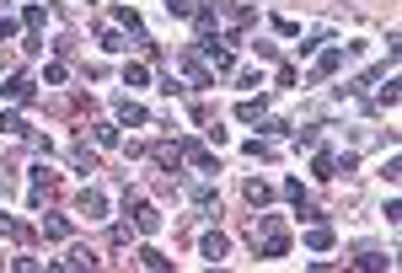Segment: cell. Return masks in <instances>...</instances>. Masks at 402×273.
<instances>
[{
	"instance_id": "cell-28",
	"label": "cell",
	"mask_w": 402,
	"mask_h": 273,
	"mask_svg": "<svg viewBox=\"0 0 402 273\" xmlns=\"http://www.w3.org/2000/svg\"><path fill=\"white\" fill-rule=\"evenodd\" d=\"M6 38H17V21H11V17H0V43H6Z\"/></svg>"
},
{
	"instance_id": "cell-6",
	"label": "cell",
	"mask_w": 402,
	"mask_h": 273,
	"mask_svg": "<svg viewBox=\"0 0 402 273\" xmlns=\"http://www.w3.org/2000/svg\"><path fill=\"white\" fill-rule=\"evenodd\" d=\"M129 204H134V225H140L145 236H156L161 231V214L150 209V204H140V198H129Z\"/></svg>"
},
{
	"instance_id": "cell-8",
	"label": "cell",
	"mask_w": 402,
	"mask_h": 273,
	"mask_svg": "<svg viewBox=\"0 0 402 273\" xmlns=\"http://www.w3.org/2000/svg\"><path fill=\"white\" fill-rule=\"evenodd\" d=\"M263 113H268V102H263V97H247V102L236 107V118H241V124H258Z\"/></svg>"
},
{
	"instance_id": "cell-2",
	"label": "cell",
	"mask_w": 402,
	"mask_h": 273,
	"mask_svg": "<svg viewBox=\"0 0 402 273\" xmlns=\"http://www.w3.org/2000/svg\"><path fill=\"white\" fill-rule=\"evenodd\" d=\"M193 54H199L209 70H220V75H231V70H236V54H231V48H215V38H199V48H193Z\"/></svg>"
},
{
	"instance_id": "cell-14",
	"label": "cell",
	"mask_w": 402,
	"mask_h": 273,
	"mask_svg": "<svg viewBox=\"0 0 402 273\" xmlns=\"http://www.w3.org/2000/svg\"><path fill=\"white\" fill-rule=\"evenodd\" d=\"M306 247H311V252H327V247H333V231H327V225L306 231Z\"/></svg>"
},
{
	"instance_id": "cell-19",
	"label": "cell",
	"mask_w": 402,
	"mask_h": 273,
	"mask_svg": "<svg viewBox=\"0 0 402 273\" xmlns=\"http://www.w3.org/2000/svg\"><path fill=\"white\" fill-rule=\"evenodd\" d=\"M70 161H76V171H97V156H91L86 145H76V156H70Z\"/></svg>"
},
{
	"instance_id": "cell-29",
	"label": "cell",
	"mask_w": 402,
	"mask_h": 273,
	"mask_svg": "<svg viewBox=\"0 0 402 273\" xmlns=\"http://www.w3.org/2000/svg\"><path fill=\"white\" fill-rule=\"evenodd\" d=\"M0 236H21V225H17V220H6V214H0Z\"/></svg>"
},
{
	"instance_id": "cell-12",
	"label": "cell",
	"mask_w": 402,
	"mask_h": 273,
	"mask_svg": "<svg viewBox=\"0 0 402 273\" xmlns=\"http://www.w3.org/2000/svg\"><path fill=\"white\" fill-rule=\"evenodd\" d=\"M156 161H161V167H172V171H177L182 161H188V156H182V145H156Z\"/></svg>"
},
{
	"instance_id": "cell-21",
	"label": "cell",
	"mask_w": 402,
	"mask_h": 273,
	"mask_svg": "<svg viewBox=\"0 0 402 273\" xmlns=\"http://www.w3.org/2000/svg\"><path fill=\"white\" fill-rule=\"evenodd\" d=\"M0 129H6V134H27V118H21V113H6V118H0Z\"/></svg>"
},
{
	"instance_id": "cell-16",
	"label": "cell",
	"mask_w": 402,
	"mask_h": 273,
	"mask_svg": "<svg viewBox=\"0 0 402 273\" xmlns=\"http://www.w3.org/2000/svg\"><path fill=\"white\" fill-rule=\"evenodd\" d=\"M91 140L107 150V145H119V129H113V124H91Z\"/></svg>"
},
{
	"instance_id": "cell-23",
	"label": "cell",
	"mask_w": 402,
	"mask_h": 273,
	"mask_svg": "<svg viewBox=\"0 0 402 273\" xmlns=\"http://www.w3.org/2000/svg\"><path fill=\"white\" fill-rule=\"evenodd\" d=\"M247 156H252V161H274V145H263V140H252V145H247Z\"/></svg>"
},
{
	"instance_id": "cell-17",
	"label": "cell",
	"mask_w": 402,
	"mask_h": 273,
	"mask_svg": "<svg viewBox=\"0 0 402 273\" xmlns=\"http://www.w3.org/2000/svg\"><path fill=\"white\" fill-rule=\"evenodd\" d=\"M188 198H193L199 209H215V188H204V182H193V188H188Z\"/></svg>"
},
{
	"instance_id": "cell-10",
	"label": "cell",
	"mask_w": 402,
	"mask_h": 273,
	"mask_svg": "<svg viewBox=\"0 0 402 273\" xmlns=\"http://www.w3.org/2000/svg\"><path fill=\"white\" fill-rule=\"evenodd\" d=\"M247 204H252V209H263V204H268V198H274V188H268V182H258V177H252V182H247Z\"/></svg>"
},
{
	"instance_id": "cell-24",
	"label": "cell",
	"mask_w": 402,
	"mask_h": 273,
	"mask_svg": "<svg viewBox=\"0 0 402 273\" xmlns=\"http://www.w3.org/2000/svg\"><path fill=\"white\" fill-rule=\"evenodd\" d=\"M166 11H172V17H193L199 6H193V0H166Z\"/></svg>"
},
{
	"instance_id": "cell-20",
	"label": "cell",
	"mask_w": 402,
	"mask_h": 273,
	"mask_svg": "<svg viewBox=\"0 0 402 273\" xmlns=\"http://www.w3.org/2000/svg\"><path fill=\"white\" fill-rule=\"evenodd\" d=\"M113 21H119V27H129V32H140V17H134L129 6H119V11H113Z\"/></svg>"
},
{
	"instance_id": "cell-3",
	"label": "cell",
	"mask_w": 402,
	"mask_h": 273,
	"mask_svg": "<svg viewBox=\"0 0 402 273\" xmlns=\"http://www.w3.org/2000/svg\"><path fill=\"white\" fill-rule=\"evenodd\" d=\"M182 75H188V81H193V86H215V70H209V64H204L199 54H193V48L182 54Z\"/></svg>"
},
{
	"instance_id": "cell-18",
	"label": "cell",
	"mask_w": 402,
	"mask_h": 273,
	"mask_svg": "<svg viewBox=\"0 0 402 273\" xmlns=\"http://www.w3.org/2000/svg\"><path fill=\"white\" fill-rule=\"evenodd\" d=\"M97 43H102V48H113V54H119V48H129V43L119 38V27H102V32H97Z\"/></svg>"
},
{
	"instance_id": "cell-4",
	"label": "cell",
	"mask_w": 402,
	"mask_h": 273,
	"mask_svg": "<svg viewBox=\"0 0 402 273\" xmlns=\"http://www.w3.org/2000/svg\"><path fill=\"white\" fill-rule=\"evenodd\" d=\"M86 220H107V193H97V188H86L80 193V204H76Z\"/></svg>"
},
{
	"instance_id": "cell-27",
	"label": "cell",
	"mask_w": 402,
	"mask_h": 273,
	"mask_svg": "<svg viewBox=\"0 0 402 273\" xmlns=\"http://www.w3.org/2000/svg\"><path fill=\"white\" fill-rule=\"evenodd\" d=\"M392 257H381V252H360V268H386Z\"/></svg>"
},
{
	"instance_id": "cell-25",
	"label": "cell",
	"mask_w": 402,
	"mask_h": 273,
	"mask_svg": "<svg viewBox=\"0 0 402 273\" xmlns=\"http://www.w3.org/2000/svg\"><path fill=\"white\" fill-rule=\"evenodd\" d=\"M123 81H129V86H145L150 75H145V64H129V70H123Z\"/></svg>"
},
{
	"instance_id": "cell-22",
	"label": "cell",
	"mask_w": 402,
	"mask_h": 273,
	"mask_svg": "<svg viewBox=\"0 0 402 273\" xmlns=\"http://www.w3.org/2000/svg\"><path fill=\"white\" fill-rule=\"evenodd\" d=\"M392 102H397V81H386L381 91H376V107H392Z\"/></svg>"
},
{
	"instance_id": "cell-1",
	"label": "cell",
	"mask_w": 402,
	"mask_h": 273,
	"mask_svg": "<svg viewBox=\"0 0 402 273\" xmlns=\"http://www.w3.org/2000/svg\"><path fill=\"white\" fill-rule=\"evenodd\" d=\"M252 247H258V257H284L290 252V236H284V225L279 220H263V225H252Z\"/></svg>"
},
{
	"instance_id": "cell-5",
	"label": "cell",
	"mask_w": 402,
	"mask_h": 273,
	"mask_svg": "<svg viewBox=\"0 0 402 273\" xmlns=\"http://www.w3.org/2000/svg\"><path fill=\"white\" fill-rule=\"evenodd\" d=\"M199 252H204V263H220V257L231 252V241H225L220 231H209V236H204V241H199Z\"/></svg>"
},
{
	"instance_id": "cell-13",
	"label": "cell",
	"mask_w": 402,
	"mask_h": 273,
	"mask_svg": "<svg viewBox=\"0 0 402 273\" xmlns=\"http://www.w3.org/2000/svg\"><path fill=\"white\" fill-rule=\"evenodd\" d=\"M311 167H317V177H338V156H333V150H317Z\"/></svg>"
},
{
	"instance_id": "cell-11",
	"label": "cell",
	"mask_w": 402,
	"mask_h": 273,
	"mask_svg": "<svg viewBox=\"0 0 402 273\" xmlns=\"http://www.w3.org/2000/svg\"><path fill=\"white\" fill-rule=\"evenodd\" d=\"M43 236H49V241H64V236H70V220H64V214H49V220H43Z\"/></svg>"
},
{
	"instance_id": "cell-26",
	"label": "cell",
	"mask_w": 402,
	"mask_h": 273,
	"mask_svg": "<svg viewBox=\"0 0 402 273\" xmlns=\"http://www.w3.org/2000/svg\"><path fill=\"white\" fill-rule=\"evenodd\" d=\"M140 263H145V268H166V257H161L156 247H145V252H140Z\"/></svg>"
},
{
	"instance_id": "cell-15",
	"label": "cell",
	"mask_w": 402,
	"mask_h": 273,
	"mask_svg": "<svg viewBox=\"0 0 402 273\" xmlns=\"http://www.w3.org/2000/svg\"><path fill=\"white\" fill-rule=\"evenodd\" d=\"M333 70H343V48H327L317 59V75H333Z\"/></svg>"
},
{
	"instance_id": "cell-9",
	"label": "cell",
	"mask_w": 402,
	"mask_h": 273,
	"mask_svg": "<svg viewBox=\"0 0 402 273\" xmlns=\"http://www.w3.org/2000/svg\"><path fill=\"white\" fill-rule=\"evenodd\" d=\"M119 118L123 124H150V113H145L140 102H129V97H119Z\"/></svg>"
},
{
	"instance_id": "cell-7",
	"label": "cell",
	"mask_w": 402,
	"mask_h": 273,
	"mask_svg": "<svg viewBox=\"0 0 402 273\" xmlns=\"http://www.w3.org/2000/svg\"><path fill=\"white\" fill-rule=\"evenodd\" d=\"M6 97H11V102H33V81H27V75H11V81H6Z\"/></svg>"
}]
</instances>
